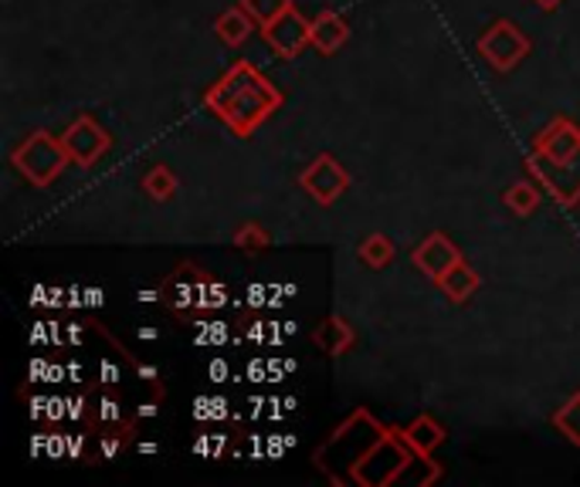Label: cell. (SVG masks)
<instances>
[{"instance_id":"9","label":"cell","mask_w":580,"mask_h":487,"mask_svg":"<svg viewBox=\"0 0 580 487\" xmlns=\"http://www.w3.org/2000/svg\"><path fill=\"white\" fill-rule=\"evenodd\" d=\"M312 342H316L327 356L337 359V356H343L347 349H353L357 332H353V325H350L343 315H330L327 322H319V325L312 328Z\"/></svg>"},{"instance_id":"13","label":"cell","mask_w":580,"mask_h":487,"mask_svg":"<svg viewBox=\"0 0 580 487\" xmlns=\"http://www.w3.org/2000/svg\"><path fill=\"white\" fill-rule=\"evenodd\" d=\"M254 24H258V21H254L241 4H234V8H228V11L218 14V21H214V34H218L228 48H241V44L251 38Z\"/></svg>"},{"instance_id":"23","label":"cell","mask_w":580,"mask_h":487,"mask_svg":"<svg viewBox=\"0 0 580 487\" xmlns=\"http://www.w3.org/2000/svg\"><path fill=\"white\" fill-rule=\"evenodd\" d=\"M153 413H157V406H153V403H147V406L140 409V416H153Z\"/></svg>"},{"instance_id":"15","label":"cell","mask_w":580,"mask_h":487,"mask_svg":"<svg viewBox=\"0 0 580 487\" xmlns=\"http://www.w3.org/2000/svg\"><path fill=\"white\" fill-rule=\"evenodd\" d=\"M357 251H360V261H363L367 267H373V271L387 267V264L394 261V254H398L394 241L387 237V234H370V237H363V244H360Z\"/></svg>"},{"instance_id":"7","label":"cell","mask_w":580,"mask_h":487,"mask_svg":"<svg viewBox=\"0 0 580 487\" xmlns=\"http://www.w3.org/2000/svg\"><path fill=\"white\" fill-rule=\"evenodd\" d=\"M262 41L286 61L299 58L309 44H312V18L299 14L296 8H289L286 14H279L276 21L262 24Z\"/></svg>"},{"instance_id":"18","label":"cell","mask_w":580,"mask_h":487,"mask_svg":"<svg viewBox=\"0 0 580 487\" xmlns=\"http://www.w3.org/2000/svg\"><path fill=\"white\" fill-rule=\"evenodd\" d=\"M241 8L258 21V28L276 21L279 14H286L292 8V0H241Z\"/></svg>"},{"instance_id":"14","label":"cell","mask_w":580,"mask_h":487,"mask_svg":"<svg viewBox=\"0 0 580 487\" xmlns=\"http://www.w3.org/2000/svg\"><path fill=\"white\" fill-rule=\"evenodd\" d=\"M540 200H543V193H540V186L530 183V180L512 183V186L502 193V203L509 206V211H512L516 217H530V214H537Z\"/></svg>"},{"instance_id":"6","label":"cell","mask_w":580,"mask_h":487,"mask_svg":"<svg viewBox=\"0 0 580 487\" xmlns=\"http://www.w3.org/2000/svg\"><path fill=\"white\" fill-rule=\"evenodd\" d=\"M61 143H64V150H69L76 166L92 170L112 150V135L92 115H79L69 129L61 132Z\"/></svg>"},{"instance_id":"22","label":"cell","mask_w":580,"mask_h":487,"mask_svg":"<svg viewBox=\"0 0 580 487\" xmlns=\"http://www.w3.org/2000/svg\"><path fill=\"white\" fill-rule=\"evenodd\" d=\"M224 373H228L224 363H214V366H211V376H214V379H224Z\"/></svg>"},{"instance_id":"2","label":"cell","mask_w":580,"mask_h":487,"mask_svg":"<svg viewBox=\"0 0 580 487\" xmlns=\"http://www.w3.org/2000/svg\"><path fill=\"white\" fill-rule=\"evenodd\" d=\"M527 170L560 206H577L580 203V125L570 122L567 115L550 119V125L537 135Z\"/></svg>"},{"instance_id":"11","label":"cell","mask_w":580,"mask_h":487,"mask_svg":"<svg viewBox=\"0 0 580 487\" xmlns=\"http://www.w3.org/2000/svg\"><path fill=\"white\" fill-rule=\"evenodd\" d=\"M434 285L441 288V295H444L448 302L462 305V302H469V298L482 288V274H479L469 261H459L448 274H441Z\"/></svg>"},{"instance_id":"12","label":"cell","mask_w":580,"mask_h":487,"mask_svg":"<svg viewBox=\"0 0 580 487\" xmlns=\"http://www.w3.org/2000/svg\"><path fill=\"white\" fill-rule=\"evenodd\" d=\"M404 437V444L421 457V460H428L441 444H444V427L434 420V416H428V413H421L418 420L401 434Z\"/></svg>"},{"instance_id":"19","label":"cell","mask_w":580,"mask_h":487,"mask_svg":"<svg viewBox=\"0 0 580 487\" xmlns=\"http://www.w3.org/2000/svg\"><path fill=\"white\" fill-rule=\"evenodd\" d=\"M269 244H272L269 231H266L262 224H254V221H248L244 227H238V231H234V247H241V251H248V254L266 251Z\"/></svg>"},{"instance_id":"10","label":"cell","mask_w":580,"mask_h":487,"mask_svg":"<svg viewBox=\"0 0 580 487\" xmlns=\"http://www.w3.org/2000/svg\"><path fill=\"white\" fill-rule=\"evenodd\" d=\"M350 41V24L337 11H319L312 18V48L319 54H337Z\"/></svg>"},{"instance_id":"16","label":"cell","mask_w":580,"mask_h":487,"mask_svg":"<svg viewBox=\"0 0 580 487\" xmlns=\"http://www.w3.org/2000/svg\"><path fill=\"white\" fill-rule=\"evenodd\" d=\"M177 186H180L177 173L170 166H163V163L150 166L147 176H143V193H150V200H157V203H167L177 193Z\"/></svg>"},{"instance_id":"20","label":"cell","mask_w":580,"mask_h":487,"mask_svg":"<svg viewBox=\"0 0 580 487\" xmlns=\"http://www.w3.org/2000/svg\"><path fill=\"white\" fill-rule=\"evenodd\" d=\"M533 4H537L543 14H550V11H557V8L563 4V0H533Z\"/></svg>"},{"instance_id":"17","label":"cell","mask_w":580,"mask_h":487,"mask_svg":"<svg viewBox=\"0 0 580 487\" xmlns=\"http://www.w3.org/2000/svg\"><path fill=\"white\" fill-rule=\"evenodd\" d=\"M553 427H557L573 447H580V393H573V396L553 413Z\"/></svg>"},{"instance_id":"1","label":"cell","mask_w":580,"mask_h":487,"mask_svg":"<svg viewBox=\"0 0 580 487\" xmlns=\"http://www.w3.org/2000/svg\"><path fill=\"white\" fill-rule=\"evenodd\" d=\"M286 95L272 85L251 61H234L228 72L204 92V105L218 115L238 139H248L262 129L279 109Z\"/></svg>"},{"instance_id":"3","label":"cell","mask_w":580,"mask_h":487,"mask_svg":"<svg viewBox=\"0 0 580 487\" xmlns=\"http://www.w3.org/2000/svg\"><path fill=\"white\" fill-rule=\"evenodd\" d=\"M11 166L38 190H48L64 170L72 166V156L64 150L61 135L48 132V129H34L28 132L21 143L11 150Z\"/></svg>"},{"instance_id":"21","label":"cell","mask_w":580,"mask_h":487,"mask_svg":"<svg viewBox=\"0 0 580 487\" xmlns=\"http://www.w3.org/2000/svg\"><path fill=\"white\" fill-rule=\"evenodd\" d=\"M137 373L143 376V379H157L160 373H157V366H137Z\"/></svg>"},{"instance_id":"5","label":"cell","mask_w":580,"mask_h":487,"mask_svg":"<svg viewBox=\"0 0 580 487\" xmlns=\"http://www.w3.org/2000/svg\"><path fill=\"white\" fill-rule=\"evenodd\" d=\"M350 173H347V166L337 160V156H330V153H319L302 173H299V186L319 203V206H333L347 190H350Z\"/></svg>"},{"instance_id":"4","label":"cell","mask_w":580,"mask_h":487,"mask_svg":"<svg viewBox=\"0 0 580 487\" xmlns=\"http://www.w3.org/2000/svg\"><path fill=\"white\" fill-rule=\"evenodd\" d=\"M476 48H479V58H482L489 68H496L499 75H509V72H516V68L523 64V58L533 51V41L527 38V31H523L520 24H516V21L499 18V21H492V24L479 34Z\"/></svg>"},{"instance_id":"8","label":"cell","mask_w":580,"mask_h":487,"mask_svg":"<svg viewBox=\"0 0 580 487\" xmlns=\"http://www.w3.org/2000/svg\"><path fill=\"white\" fill-rule=\"evenodd\" d=\"M411 261H414V267H418L421 274H428L431 282H438L441 274H448L459 261H466V254H462V247H459L456 241H451L448 234H428V237L414 247Z\"/></svg>"}]
</instances>
